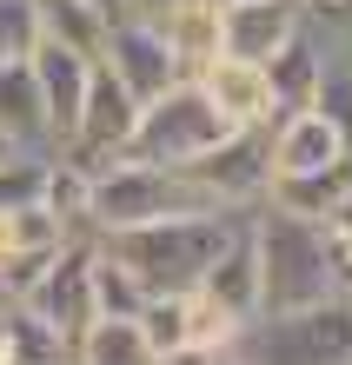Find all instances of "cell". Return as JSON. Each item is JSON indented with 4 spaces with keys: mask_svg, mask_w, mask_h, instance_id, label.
Here are the masks:
<instances>
[{
    "mask_svg": "<svg viewBox=\"0 0 352 365\" xmlns=\"http://www.w3.org/2000/svg\"><path fill=\"white\" fill-rule=\"evenodd\" d=\"M246 232H253V259H259V312H306L319 299H339L346 272L319 220L259 200L246 212Z\"/></svg>",
    "mask_w": 352,
    "mask_h": 365,
    "instance_id": "6da1fadb",
    "label": "cell"
},
{
    "mask_svg": "<svg viewBox=\"0 0 352 365\" xmlns=\"http://www.w3.org/2000/svg\"><path fill=\"white\" fill-rule=\"evenodd\" d=\"M246 212H180V220H146V226L100 232L94 246L106 252V259H120L146 292H186V286H200L206 259L226 246V232L246 220Z\"/></svg>",
    "mask_w": 352,
    "mask_h": 365,
    "instance_id": "7a4b0ae2",
    "label": "cell"
},
{
    "mask_svg": "<svg viewBox=\"0 0 352 365\" xmlns=\"http://www.w3.org/2000/svg\"><path fill=\"white\" fill-rule=\"evenodd\" d=\"M180 212H226V206H213L186 180V166H146V160L86 166V212H80L86 240L120 232V226H146V220H180Z\"/></svg>",
    "mask_w": 352,
    "mask_h": 365,
    "instance_id": "3957f363",
    "label": "cell"
},
{
    "mask_svg": "<svg viewBox=\"0 0 352 365\" xmlns=\"http://www.w3.org/2000/svg\"><path fill=\"white\" fill-rule=\"evenodd\" d=\"M233 365H346L352 359V306L319 299L306 312H259L233 332Z\"/></svg>",
    "mask_w": 352,
    "mask_h": 365,
    "instance_id": "277c9868",
    "label": "cell"
},
{
    "mask_svg": "<svg viewBox=\"0 0 352 365\" xmlns=\"http://www.w3.org/2000/svg\"><path fill=\"white\" fill-rule=\"evenodd\" d=\"M226 133H233V120H226V113H219V106L206 100V87H200V80H173L166 93L140 100L134 133H126L120 160H146V166H186V160L213 153V146L226 140Z\"/></svg>",
    "mask_w": 352,
    "mask_h": 365,
    "instance_id": "5b68a950",
    "label": "cell"
},
{
    "mask_svg": "<svg viewBox=\"0 0 352 365\" xmlns=\"http://www.w3.org/2000/svg\"><path fill=\"white\" fill-rule=\"evenodd\" d=\"M20 306H27L40 326H47L60 346L74 352V339L94 326V240H86V232H67V240L54 246L47 272L27 286Z\"/></svg>",
    "mask_w": 352,
    "mask_h": 365,
    "instance_id": "8992f818",
    "label": "cell"
},
{
    "mask_svg": "<svg viewBox=\"0 0 352 365\" xmlns=\"http://www.w3.org/2000/svg\"><path fill=\"white\" fill-rule=\"evenodd\" d=\"M100 67L114 73L134 100H153V93H166L173 80H186V73H180V60H173V47H166L160 14H120V20H106Z\"/></svg>",
    "mask_w": 352,
    "mask_h": 365,
    "instance_id": "52a82bcc",
    "label": "cell"
},
{
    "mask_svg": "<svg viewBox=\"0 0 352 365\" xmlns=\"http://www.w3.org/2000/svg\"><path fill=\"white\" fill-rule=\"evenodd\" d=\"M186 180L206 192L213 206L226 212H246L266 200V133H253V126H233L226 140L213 146V153L186 160Z\"/></svg>",
    "mask_w": 352,
    "mask_h": 365,
    "instance_id": "ba28073f",
    "label": "cell"
},
{
    "mask_svg": "<svg viewBox=\"0 0 352 365\" xmlns=\"http://www.w3.org/2000/svg\"><path fill=\"white\" fill-rule=\"evenodd\" d=\"M134 113H140V100L120 87L114 73L94 60V80H86V100H80V120H74V133L67 146H54V153H67L80 166H100V160H120V146L126 133H134Z\"/></svg>",
    "mask_w": 352,
    "mask_h": 365,
    "instance_id": "9c48e42d",
    "label": "cell"
},
{
    "mask_svg": "<svg viewBox=\"0 0 352 365\" xmlns=\"http://www.w3.org/2000/svg\"><path fill=\"white\" fill-rule=\"evenodd\" d=\"M27 73H34V93H40L54 146H67L74 120H80V100H86V80H94V53H74V47H60V40L40 34L27 47Z\"/></svg>",
    "mask_w": 352,
    "mask_h": 365,
    "instance_id": "30bf717a",
    "label": "cell"
},
{
    "mask_svg": "<svg viewBox=\"0 0 352 365\" xmlns=\"http://www.w3.org/2000/svg\"><path fill=\"white\" fill-rule=\"evenodd\" d=\"M352 160V146L319 106H299V113H279L266 126V180H293V173H319V166Z\"/></svg>",
    "mask_w": 352,
    "mask_h": 365,
    "instance_id": "8fae6325",
    "label": "cell"
},
{
    "mask_svg": "<svg viewBox=\"0 0 352 365\" xmlns=\"http://www.w3.org/2000/svg\"><path fill=\"white\" fill-rule=\"evenodd\" d=\"M193 292H200L206 306H219L233 326L259 319V259H253V232H246V220H239V226L226 232V246L206 259V272H200V286H193Z\"/></svg>",
    "mask_w": 352,
    "mask_h": 365,
    "instance_id": "7c38bea8",
    "label": "cell"
},
{
    "mask_svg": "<svg viewBox=\"0 0 352 365\" xmlns=\"http://www.w3.org/2000/svg\"><path fill=\"white\" fill-rule=\"evenodd\" d=\"M259 73H266V93H273V120L313 106L319 73H326V40H319V27H313V20H299V34H286L279 47L259 60Z\"/></svg>",
    "mask_w": 352,
    "mask_h": 365,
    "instance_id": "4fadbf2b",
    "label": "cell"
},
{
    "mask_svg": "<svg viewBox=\"0 0 352 365\" xmlns=\"http://www.w3.org/2000/svg\"><path fill=\"white\" fill-rule=\"evenodd\" d=\"M299 0H226L219 7V53L266 60L286 34H299Z\"/></svg>",
    "mask_w": 352,
    "mask_h": 365,
    "instance_id": "5bb4252c",
    "label": "cell"
},
{
    "mask_svg": "<svg viewBox=\"0 0 352 365\" xmlns=\"http://www.w3.org/2000/svg\"><path fill=\"white\" fill-rule=\"evenodd\" d=\"M193 80L206 87V100H213L233 126H253V133H266V126H273V93H266V73H259V60H233V53H219V60H206Z\"/></svg>",
    "mask_w": 352,
    "mask_h": 365,
    "instance_id": "9a60e30c",
    "label": "cell"
},
{
    "mask_svg": "<svg viewBox=\"0 0 352 365\" xmlns=\"http://www.w3.org/2000/svg\"><path fill=\"white\" fill-rule=\"evenodd\" d=\"M0 140L7 146H34V153H54V133H47V113H40L27 53L0 60Z\"/></svg>",
    "mask_w": 352,
    "mask_h": 365,
    "instance_id": "2e32d148",
    "label": "cell"
},
{
    "mask_svg": "<svg viewBox=\"0 0 352 365\" xmlns=\"http://www.w3.org/2000/svg\"><path fill=\"white\" fill-rule=\"evenodd\" d=\"M160 27H166V47H173L186 80L200 73L206 60H219V7L213 0H173V7L160 14Z\"/></svg>",
    "mask_w": 352,
    "mask_h": 365,
    "instance_id": "e0dca14e",
    "label": "cell"
},
{
    "mask_svg": "<svg viewBox=\"0 0 352 365\" xmlns=\"http://www.w3.org/2000/svg\"><path fill=\"white\" fill-rule=\"evenodd\" d=\"M67 359H74V365H153L140 319H94V326L74 339Z\"/></svg>",
    "mask_w": 352,
    "mask_h": 365,
    "instance_id": "ac0fdd59",
    "label": "cell"
},
{
    "mask_svg": "<svg viewBox=\"0 0 352 365\" xmlns=\"http://www.w3.org/2000/svg\"><path fill=\"white\" fill-rule=\"evenodd\" d=\"M346 186H352V160L319 166V173H293V180H266V200L286 206V212H306V220H326Z\"/></svg>",
    "mask_w": 352,
    "mask_h": 365,
    "instance_id": "d6986e66",
    "label": "cell"
},
{
    "mask_svg": "<svg viewBox=\"0 0 352 365\" xmlns=\"http://www.w3.org/2000/svg\"><path fill=\"white\" fill-rule=\"evenodd\" d=\"M34 20H40V34H47V40H60V47H74V53H94V60H100L106 20L86 7V0H34Z\"/></svg>",
    "mask_w": 352,
    "mask_h": 365,
    "instance_id": "ffe728a7",
    "label": "cell"
},
{
    "mask_svg": "<svg viewBox=\"0 0 352 365\" xmlns=\"http://www.w3.org/2000/svg\"><path fill=\"white\" fill-rule=\"evenodd\" d=\"M140 306H146V286L94 246V319H140Z\"/></svg>",
    "mask_w": 352,
    "mask_h": 365,
    "instance_id": "44dd1931",
    "label": "cell"
},
{
    "mask_svg": "<svg viewBox=\"0 0 352 365\" xmlns=\"http://www.w3.org/2000/svg\"><path fill=\"white\" fill-rule=\"evenodd\" d=\"M47 160H54V153H34V146H7V153H0V212L40 206V186H47Z\"/></svg>",
    "mask_w": 352,
    "mask_h": 365,
    "instance_id": "7402d4cb",
    "label": "cell"
},
{
    "mask_svg": "<svg viewBox=\"0 0 352 365\" xmlns=\"http://www.w3.org/2000/svg\"><path fill=\"white\" fill-rule=\"evenodd\" d=\"M34 40H40L34 0H0V60H20Z\"/></svg>",
    "mask_w": 352,
    "mask_h": 365,
    "instance_id": "603a6c76",
    "label": "cell"
},
{
    "mask_svg": "<svg viewBox=\"0 0 352 365\" xmlns=\"http://www.w3.org/2000/svg\"><path fill=\"white\" fill-rule=\"evenodd\" d=\"M326 240H333V252H339V272H346V286H352V186L339 192V200H333V212H326ZM339 286V292H346Z\"/></svg>",
    "mask_w": 352,
    "mask_h": 365,
    "instance_id": "cb8c5ba5",
    "label": "cell"
},
{
    "mask_svg": "<svg viewBox=\"0 0 352 365\" xmlns=\"http://www.w3.org/2000/svg\"><path fill=\"white\" fill-rule=\"evenodd\" d=\"M7 252H20V226H14V212H0V259Z\"/></svg>",
    "mask_w": 352,
    "mask_h": 365,
    "instance_id": "d4e9b609",
    "label": "cell"
},
{
    "mask_svg": "<svg viewBox=\"0 0 352 365\" xmlns=\"http://www.w3.org/2000/svg\"><path fill=\"white\" fill-rule=\"evenodd\" d=\"M213 7H226V0H213Z\"/></svg>",
    "mask_w": 352,
    "mask_h": 365,
    "instance_id": "484cf974",
    "label": "cell"
},
{
    "mask_svg": "<svg viewBox=\"0 0 352 365\" xmlns=\"http://www.w3.org/2000/svg\"><path fill=\"white\" fill-rule=\"evenodd\" d=\"M0 153H7V140H0Z\"/></svg>",
    "mask_w": 352,
    "mask_h": 365,
    "instance_id": "4316f807",
    "label": "cell"
},
{
    "mask_svg": "<svg viewBox=\"0 0 352 365\" xmlns=\"http://www.w3.org/2000/svg\"><path fill=\"white\" fill-rule=\"evenodd\" d=\"M346 365H352V359H346Z\"/></svg>",
    "mask_w": 352,
    "mask_h": 365,
    "instance_id": "83f0119b",
    "label": "cell"
}]
</instances>
